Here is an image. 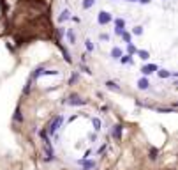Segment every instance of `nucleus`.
Instances as JSON below:
<instances>
[{
  "mask_svg": "<svg viewBox=\"0 0 178 170\" xmlns=\"http://www.w3.org/2000/svg\"><path fill=\"white\" fill-rule=\"evenodd\" d=\"M62 103H63V105H69V106H79V105H83V103H86V101L81 99L78 94H71L69 98H65Z\"/></svg>",
  "mask_w": 178,
  "mask_h": 170,
  "instance_id": "obj_1",
  "label": "nucleus"
},
{
  "mask_svg": "<svg viewBox=\"0 0 178 170\" xmlns=\"http://www.w3.org/2000/svg\"><path fill=\"white\" fill-rule=\"evenodd\" d=\"M62 122H63V117H60V115H58V117H55V119H53V121H51V122L48 124L46 131H48L50 135H55V131L58 130V126H60Z\"/></svg>",
  "mask_w": 178,
  "mask_h": 170,
  "instance_id": "obj_2",
  "label": "nucleus"
},
{
  "mask_svg": "<svg viewBox=\"0 0 178 170\" xmlns=\"http://www.w3.org/2000/svg\"><path fill=\"white\" fill-rule=\"evenodd\" d=\"M78 163L85 168V170H95L97 168V165H95V161H88V160H78Z\"/></svg>",
  "mask_w": 178,
  "mask_h": 170,
  "instance_id": "obj_3",
  "label": "nucleus"
},
{
  "mask_svg": "<svg viewBox=\"0 0 178 170\" xmlns=\"http://www.w3.org/2000/svg\"><path fill=\"white\" fill-rule=\"evenodd\" d=\"M111 21V16H109V13H99V23L101 25H106V23H109Z\"/></svg>",
  "mask_w": 178,
  "mask_h": 170,
  "instance_id": "obj_4",
  "label": "nucleus"
},
{
  "mask_svg": "<svg viewBox=\"0 0 178 170\" xmlns=\"http://www.w3.org/2000/svg\"><path fill=\"white\" fill-rule=\"evenodd\" d=\"M106 87H108L109 91H113V92H122V89L118 87L115 82H106Z\"/></svg>",
  "mask_w": 178,
  "mask_h": 170,
  "instance_id": "obj_5",
  "label": "nucleus"
},
{
  "mask_svg": "<svg viewBox=\"0 0 178 170\" xmlns=\"http://www.w3.org/2000/svg\"><path fill=\"white\" fill-rule=\"evenodd\" d=\"M138 87H139V89H141V91H146V89H148V87H150V82H148V80H146V78H141V80H139V82H138Z\"/></svg>",
  "mask_w": 178,
  "mask_h": 170,
  "instance_id": "obj_6",
  "label": "nucleus"
},
{
  "mask_svg": "<svg viewBox=\"0 0 178 170\" xmlns=\"http://www.w3.org/2000/svg\"><path fill=\"white\" fill-rule=\"evenodd\" d=\"M113 137H115L117 140L122 138V126H120V124H117V126L113 128Z\"/></svg>",
  "mask_w": 178,
  "mask_h": 170,
  "instance_id": "obj_7",
  "label": "nucleus"
},
{
  "mask_svg": "<svg viewBox=\"0 0 178 170\" xmlns=\"http://www.w3.org/2000/svg\"><path fill=\"white\" fill-rule=\"evenodd\" d=\"M69 18H71V11H69V9H63V11L60 13V18H58V20H60V21H65V20H69Z\"/></svg>",
  "mask_w": 178,
  "mask_h": 170,
  "instance_id": "obj_8",
  "label": "nucleus"
},
{
  "mask_svg": "<svg viewBox=\"0 0 178 170\" xmlns=\"http://www.w3.org/2000/svg\"><path fill=\"white\" fill-rule=\"evenodd\" d=\"M67 39H69L71 45H74V42H76V36H74V30H72V29L67 30Z\"/></svg>",
  "mask_w": 178,
  "mask_h": 170,
  "instance_id": "obj_9",
  "label": "nucleus"
},
{
  "mask_svg": "<svg viewBox=\"0 0 178 170\" xmlns=\"http://www.w3.org/2000/svg\"><path fill=\"white\" fill-rule=\"evenodd\" d=\"M155 69H157V66H153V64H150V66L143 68V73H145V75H150V73H153Z\"/></svg>",
  "mask_w": 178,
  "mask_h": 170,
  "instance_id": "obj_10",
  "label": "nucleus"
},
{
  "mask_svg": "<svg viewBox=\"0 0 178 170\" xmlns=\"http://www.w3.org/2000/svg\"><path fill=\"white\" fill-rule=\"evenodd\" d=\"M14 121L16 122H23V117H21V110L16 108V114H14Z\"/></svg>",
  "mask_w": 178,
  "mask_h": 170,
  "instance_id": "obj_11",
  "label": "nucleus"
},
{
  "mask_svg": "<svg viewBox=\"0 0 178 170\" xmlns=\"http://www.w3.org/2000/svg\"><path fill=\"white\" fill-rule=\"evenodd\" d=\"M92 124H94V130H95V131H99V130H101V121H99L97 117H95V119H92Z\"/></svg>",
  "mask_w": 178,
  "mask_h": 170,
  "instance_id": "obj_12",
  "label": "nucleus"
},
{
  "mask_svg": "<svg viewBox=\"0 0 178 170\" xmlns=\"http://www.w3.org/2000/svg\"><path fill=\"white\" fill-rule=\"evenodd\" d=\"M111 55H113L115 59H120V57H122V50H120V48H113V52H111Z\"/></svg>",
  "mask_w": 178,
  "mask_h": 170,
  "instance_id": "obj_13",
  "label": "nucleus"
},
{
  "mask_svg": "<svg viewBox=\"0 0 178 170\" xmlns=\"http://www.w3.org/2000/svg\"><path fill=\"white\" fill-rule=\"evenodd\" d=\"M94 4H95V0H85V2H83V7H85V9H90Z\"/></svg>",
  "mask_w": 178,
  "mask_h": 170,
  "instance_id": "obj_14",
  "label": "nucleus"
},
{
  "mask_svg": "<svg viewBox=\"0 0 178 170\" xmlns=\"http://www.w3.org/2000/svg\"><path fill=\"white\" fill-rule=\"evenodd\" d=\"M150 160H157V149H152L150 151V156H148Z\"/></svg>",
  "mask_w": 178,
  "mask_h": 170,
  "instance_id": "obj_15",
  "label": "nucleus"
},
{
  "mask_svg": "<svg viewBox=\"0 0 178 170\" xmlns=\"http://www.w3.org/2000/svg\"><path fill=\"white\" fill-rule=\"evenodd\" d=\"M122 36H123V41H125V42H129V41H130V36H129L127 32H123V30H122Z\"/></svg>",
  "mask_w": 178,
  "mask_h": 170,
  "instance_id": "obj_16",
  "label": "nucleus"
},
{
  "mask_svg": "<svg viewBox=\"0 0 178 170\" xmlns=\"http://www.w3.org/2000/svg\"><path fill=\"white\" fill-rule=\"evenodd\" d=\"M159 76H162V78H166V76H169V73L162 69V71H159Z\"/></svg>",
  "mask_w": 178,
  "mask_h": 170,
  "instance_id": "obj_17",
  "label": "nucleus"
},
{
  "mask_svg": "<svg viewBox=\"0 0 178 170\" xmlns=\"http://www.w3.org/2000/svg\"><path fill=\"white\" fill-rule=\"evenodd\" d=\"M86 48H88V50H90V52L94 50V45H92V41H86Z\"/></svg>",
  "mask_w": 178,
  "mask_h": 170,
  "instance_id": "obj_18",
  "label": "nucleus"
},
{
  "mask_svg": "<svg viewBox=\"0 0 178 170\" xmlns=\"http://www.w3.org/2000/svg\"><path fill=\"white\" fill-rule=\"evenodd\" d=\"M141 32H143V30H141V27H136V29H134V34H136V36H139Z\"/></svg>",
  "mask_w": 178,
  "mask_h": 170,
  "instance_id": "obj_19",
  "label": "nucleus"
},
{
  "mask_svg": "<svg viewBox=\"0 0 178 170\" xmlns=\"http://www.w3.org/2000/svg\"><path fill=\"white\" fill-rule=\"evenodd\" d=\"M139 55H141V59H148V53L146 52H139Z\"/></svg>",
  "mask_w": 178,
  "mask_h": 170,
  "instance_id": "obj_20",
  "label": "nucleus"
},
{
  "mask_svg": "<svg viewBox=\"0 0 178 170\" xmlns=\"http://www.w3.org/2000/svg\"><path fill=\"white\" fill-rule=\"evenodd\" d=\"M129 52H130V53H134V52H136V48L132 46V45H129Z\"/></svg>",
  "mask_w": 178,
  "mask_h": 170,
  "instance_id": "obj_21",
  "label": "nucleus"
},
{
  "mask_svg": "<svg viewBox=\"0 0 178 170\" xmlns=\"http://www.w3.org/2000/svg\"><path fill=\"white\" fill-rule=\"evenodd\" d=\"M139 2H143V4H148V2H150V0H139Z\"/></svg>",
  "mask_w": 178,
  "mask_h": 170,
  "instance_id": "obj_22",
  "label": "nucleus"
},
{
  "mask_svg": "<svg viewBox=\"0 0 178 170\" xmlns=\"http://www.w3.org/2000/svg\"><path fill=\"white\" fill-rule=\"evenodd\" d=\"M130 2H136V0H130Z\"/></svg>",
  "mask_w": 178,
  "mask_h": 170,
  "instance_id": "obj_23",
  "label": "nucleus"
}]
</instances>
